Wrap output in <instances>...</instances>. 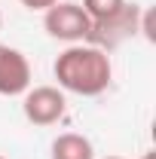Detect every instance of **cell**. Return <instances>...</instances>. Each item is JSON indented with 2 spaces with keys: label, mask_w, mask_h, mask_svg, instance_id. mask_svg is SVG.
I'll list each match as a JSON object with an SVG mask.
<instances>
[{
  "label": "cell",
  "mask_w": 156,
  "mask_h": 159,
  "mask_svg": "<svg viewBox=\"0 0 156 159\" xmlns=\"http://www.w3.org/2000/svg\"><path fill=\"white\" fill-rule=\"evenodd\" d=\"M25 116L34 125H52L64 116V95L52 86H40L25 95Z\"/></svg>",
  "instance_id": "cell-4"
},
{
  "label": "cell",
  "mask_w": 156,
  "mask_h": 159,
  "mask_svg": "<svg viewBox=\"0 0 156 159\" xmlns=\"http://www.w3.org/2000/svg\"><path fill=\"white\" fill-rule=\"evenodd\" d=\"M31 86V64L12 46H0V95H21Z\"/></svg>",
  "instance_id": "cell-5"
},
{
  "label": "cell",
  "mask_w": 156,
  "mask_h": 159,
  "mask_svg": "<svg viewBox=\"0 0 156 159\" xmlns=\"http://www.w3.org/2000/svg\"><path fill=\"white\" fill-rule=\"evenodd\" d=\"M0 21H3V19H0Z\"/></svg>",
  "instance_id": "cell-10"
},
{
  "label": "cell",
  "mask_w": 156,
  "mask_h": 159,
  "mask_svg": "<svg viewBox=\"0 0 156 159\" xmlns=\"http://www.w3.org/2000/svg\"><path fill=\"white\" fill-rule=\"evenodd\" d=\"M52 159H95V153H92L89 138L67 132V135H58L55 138V144H52Z\"/></svg>",
  "instance_id": "cell-6"
},
{
  "label": "cell",
  "mask_w": 156,
  "mask_h": 159,
  "mask_svg": "<svg viewBox=\"0 0 156 159\" xmlns=\"http://www.w3.org/2000/svg\"><path fill=\"white\" fill-rule=\"evenodd\" d=\"M43 25H46L49 37L77 43V40H86L92 19L83 12V6H77V3H52V6L46 9Z\"/></svg>",
  "instance_id": "cell-3"
},
{
  "label": "cell",
  "mask_w": 156,
  "mask_h": 159,
  "mask_svg": "<svg viewBox=\"0 0 156 159\" xmlns=\"http://www.w3.org/2000/svg\"><path fill=\"white\" fill-rule=\"evenodd\" d=\"M107 159H119V156H107Z\"/></svg>",
  "instance_id": "cell-9"
},
{
  "label": "cell",
  "mask_w": 156,
  "mask_h": 159,
  "mask_svg": "<svg viewBox=\"0 0 156 159\" xmlns=\"http://www.w3.org/2000/svg\"><path fill=\"white\" fill-rule=\"evenodd\" d=\"M122 3H126V0H83V12H86L92 21H98V19L113 16Z\"/></svg>",
  "instance_id": "cell-7"
},
{
  "label": "cell",
  "mask_w": 156,
  "mask_h": 159,
  "mask_svg": "<svg viewBox=\"0 0 156 159\" xmlns=\"http://www.w3.org/2000/svg\"><path fill=\"white\" fill-rule=\"evenodd\" d=\"M138 28H141V9H138L135 3H132V6L122 3L113 16L92 21L86 40H89V46H95V49H117L122 40L135 37Z\"/></svg>",
  "instance_id": "cell-2"
},
{
  "label": "cell",
  "mask_w": 156,
  "mask_h": 159,
  "mask_svg": "<svg viewBox=\"0 0 156 159\" xmlns=\"http://www.w3.org/2000/svg\"><path fill=\"white\" fill-rule=\"evenodd\" d=\"M110 58L104 49L95 46H71L55 58V80L61 89L77 92V95H101L110 86Z\"/></svg>",
  "instance_id": "cell-1"
},
{
  "label": "cell",
  "mask_w": 156,
  "mask_h": 159,
  "mask_svg": "<svg viewBox=\"0 0 156 159\" xmlns=\"http://www.w3.org/2000/svg\"><path fill=\"white\" fill-rule=\"evenodd\" d=\"M28 9H49L52 3H58V0H21Z\"/></svg>",
  "instance_id": "cell-8"
}]
</instances>
